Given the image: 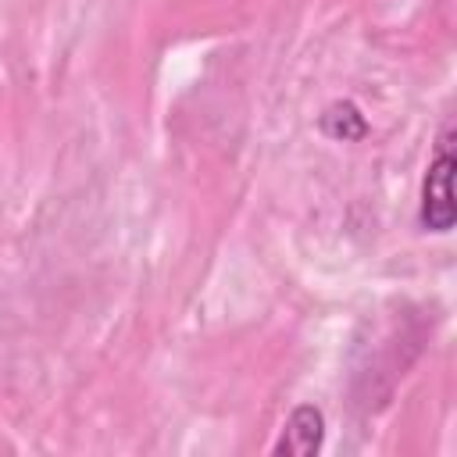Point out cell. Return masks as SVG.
<instances>
[{
    "label": "cell",
    "mask_w": 457,
    "mask_h": 457,
    "mask_svg": "<svg viewBox=\"0 0 457 457\" xmlns=\"http://www.w3.org/2000/svg\"><path fill=\"white\" fill-rule=\"evenodd\" d=\"M325 443V414L314 403H300L289 411V418L282 421V432L271 446L275 457L289 453V457H314Z\"/></svg>",
    "instance_id": "cell-2"
},
{
    "label": "cell",
    "mask_w": 457,
    "mask_h": 457,
    "mask_svg": "<svg viewBox=\"0 0 457 457\" xmlns=\"http://www.w3.org/2000/svg\"><path fill=\"white\" fill-rule=\"evenodd\" d=\"M368 129L371 125H368V118L361 114V107L353 100H336L318 118V132L325 139H336V143H357V139L368 136Z\"/></svg>",
    "instance_id": "cell-3"
},
{
    "label": "cell",
    "mask_w": 457,
    "mask_h": 457,
    "mask_svg": "<svg viewBox=\"0 0 457 457\" xmlns=\"http://www.w3.org/2000/svg\"><path fill=\"white\" fill-rule=\"evenodd\" d=\"M457 221V204H453V132L450 125L439 132L436 154L428 161L425 182H421V204H418V225L425 232H450Z\"/></svg>",
    "instance_id": "cell-1"
}]
</instances>
